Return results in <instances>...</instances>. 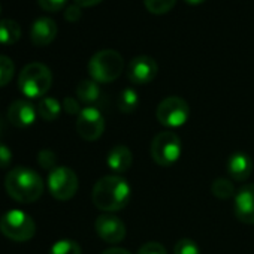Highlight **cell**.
Returning <instances> with one entry per match:
<instances>
[{
    "label": "cell",
    "mask_w": 254,
    "mask_h": 254,
    "mask_svg": "<svg viewBox=\"0 0 254 254\" xmlns=\"http://www.w3.org/2000/svg\"><path fill=\"white\" fill-rule=\"evenodd\" d=\"M187 3H190V5H200V3H203L205 0H186Z\"/></svg>",
    "instance_id": "836d02e7"
},
{
    "label": "cell",
    "mask_w": 254,
    "mask_h": 254,
    "mask_svg": "<svg viewBox=\"0 0 254 254\" xmlns=\"http://www.w3.org/2000/svg\"><path fill=\"white\" fill-rule=\"evenodd\" d=\"M38 117V109L29 100L18 99L12 102L8 109V120L15 127H29L35 123Z\"/></svg>",
    "instance_id": "4fadbf2b"
},
{
    "label": "cell",
    "mask_w": 254,
    "mask_h": 254,
    "mask_svg": "<svg viewBox=\"0 0 254 254\" xmlns=\"http://www.w3.org/2000/svg\"><path fill=\"white\" fill-rule=\"evenodd\" d=\"M48 190L57 200H69L78 191V177L66 166H57L48 175Z\"/></svg>",
    "instance_id": "ba28073f"
},
{
    "label": "cell",
    "mask_w": 254,
    "mask_h": 254,
    "mask_svg": "<svg viewBox=\"0 0 254 254\" xmlns=\"http://www.w3.org/2000/svg\"><path fill=\"white\" fill-rule=\"evenodd\" d=\"M38 163L45 171H53L57 168V156L51 150H41L38 154Z\"/></svg>",
    "instance_id": "d4e9b609"
},
{
    "label": "cell",
    "mask_w": 254,
    "mask_h": 254,
    "mask_svg": "<svg viewBox=\"0 0 254 254\" xmlns=\"http://www.w3.org/2000/svg\"><path fill=\"white\" fill-rule=\"evenodd\" d=\"M57 36V24L48 17H41L35 20L30 27V39L36 47L50 45Z\"/></svg>",
    "instance_id": "5bb4252c"
},
{
    "label": "cell",
    "mask_w": 254,
    "mask_h": 254,
    "mask_svg": "<svg viewBox=\"0 0 254 254\" xmlns=\"http://www.w3.org/2000/svg\"><path fill=\"white\" fill-rule=\"evenodd\" d=\"M106 165L115 175L124 174L133 165V154L126 145H114L106 156Z\"/></svg>",
    "instance_id": "9a60e30c"
},
{
    "label": "cell",
    "mask_w": 254,
    "mask_h": 254,
    "mask_svg": "<svg viewBox=\"0 0 254 254\" xmlns=\"http://www.w3.org/2000/svg\"><path fill=\"white\" fill-rule=\"evenodd\" d=\"M0 232L15 242H26L36 233L35 220L21 209H11L0 218Z\"/></svg>",
    "instance_id": "5b68a950"
},
{
    "label": "cell",
    "mask_w": 254,
    "mask_h": 254,
    "mask_svg": "<svg viewBox=\"0 0 254 254\" xmlns=\"http://www.w3.org/2000/svg\"><path fill=\"white\" fill-rule=\"evenodd\" d=\"M50 254H82V253L78 242L72 239H60L51 247Z\"/></svg>",
    "instance_id": "7402d4cb"
},
{
    "label": "cell",
    "mask_w": 254,
    "mask_h": 254,
    "mask_svg": "<svg viewBox=\"0 0 254 254\" xmlns=\"http://www.w3.org/2000/svg\"><path fill=\"white\" fill-rule=\"evenodd\" d=\"M75 5L81 6V8H88V6H94L97 3H100L102 0H73Z\"/></svg>",
    "instance_id": "1f68e13d"
},
{
    "label": "cell",
    "mask_w": 254,
    "mask_h": 254,
    "mask_svg": "<svg viewBox=\"0 0 254 254\" xmlns=\"http://www.w3.org/2000/svg\"><path fill=\"white\" fill-rule=\"evenodd\" d=\"M102 254H132V253H130V251H127L126 248L112 247V248H108V250H105Z\"/></svg>",
    "instance_id": "d6a6232c"
},
{
    "label": "cell",
    "mask_w": 254,
    "mask_h": 254,
    "mask_svg": "<svg viewBox=\"0 0 254 254\" xmlns=\"http://www.w3.org/2000/svg\"><path fill=\"white\" fill-rule=\"evenodd\" d=\"M211 191H212V194L217 199H221V200L235 197V194H236L233 183L229 181L227 178H217V180H214V183L211 184Z\"/></svg>",
    "instance_id": "44dd1931"
},
{
    "label": "cell",
    "mask_w": 254,
    "mask_h": 254,
    "mask_svg": "<svg viewBox=\"0 0 254 254\" xmlns=\"http://www.w3.org/2000/svg\"><path fill=\"white\" fill-rule=\"evenodd\" d=\"M156 117L162 126L175 129V127H181L189 121L190 106L183 97L169 96L159 103L156 109Z\"/></svg>",
    "instance_id": "52a82bcc"
},
{
    "label": "cell",
    "mask_w": 254,
    "mask_h": 254,
    "mask_svg": "<svg viewBox=\"0 0 254 254\" xmlns=\"http://www.w3.org/2000/svg\"><path fill=\"white\" fill-rule=\"evenodd\" d=\"M12 162V151L8 145L0 142V169H6Z\"/></svg>",
    "instance_id": "f546056e"
},
{
    "label": "cell",
    "mask_w": 254,
    "mask_h": 254,
    "mask_svg": "<svg viewBox=\"0 0 254 254\" xmlns=\"http://www.w3.org/2000/svg\"><path fill=\"white\" fill-rule=\"evenodd\" d=\"M76 97L84 103H94L100 97V88L93 79H82L76 87Z\"/></svg>",
    "instance_id": "d6986e66"
},
{
    "label": "cell",
    "mask_w": 254,
    "mask_h": 254,
    "mask_svg": "<svg viewBox=\"0 0 254 254\" xmlns=\"http://www.w3.org/2000/svg\"><path fill=\"white\" fill-rule=\"evenodd\" d=\"M21 38V26L15 20H0V44L14 45Z\"/></svg>",
    "instance_id": "e0dca14e"
},
{
    "label": "cell",
    "mask_w": 254,
    "mask_h": 254,
    "mask_svg": "<svg viewBox=\"0 0 254 254\" xmlns=\"http://www.w3.org/2000/svg\"><path fill=\"white\" fill-rule=\"evenodd\" d=\"M2 133H3V121L0 118V136H2Z\"/></svg>",
    "instance_id": "e575fe53"
},
{
    "label": "cell",
    "mask_w": 254,
    "mask_h": 254,
    "mask_svg": "<svg viewBox=\"0 0 254 254\" xmlns=\"http://www.w3.org/2000/svg\"><path fill=\"white\" fill-rule=\"evenodd\" d=\"M177 3V0H144L145 8L156 15H163L169 12Z\"/></svg>",
    "instance_id": "603a6c76"
},
{
    "label": "cell",
    "mask_w": 254,
    "mask_h": 254,
    "mask_svg": "<svg viewBox=\"0 0 254 254\" xmlns=\"http://www.w3.org/2000/svg\"><path fill=\"white\" fill-rule=\"evenodd\" d=\"M174 254H200V250L193 239L183 238L175 244Z\"/></svg>",
    "instance_id": "484cf974"
},
{
    "label": "cell",
    "mask_w": 254,
    "mask_h": 254,
    "mask_svg": "<svg viewBox=\"0 0 254 254\" xmlns=\"http://www.w3.org/2000/svg\"><path fill=\"white\" fill-rule=\"evenodd\" d=\"M64 18L69 21V23H75L81 18V6L78 5H70L66 8L64 11Z\"/></svg>",
    "instance_id": "4dcf8cb0"
},
{
    "label": "cell",
    "mask_w": 254,
    "mask_h": 254,
    "mask_svg": "<svg viewBox=\"0 0 254 254\" xmlns=\"http://www.w3.org/2000/svg\"><path fill=\"white\" fill-rule=\"evenodd\" d=\"M36 109H38V115H39L42 120H45V121H54V120L59 118V115H60L63 106H62V103H60L57 99H54V97H42V99L39 100Z\"/></svg>",
    "instance_id": "ac0fdd59"
},
{
    "label": "cell",
    "mask_w": 254,
    "mask_h": 254,
    "mask_svg": "<svg viewBox=\"0 0 254 254\" xmlns=\"http://www.w3.org/2000/svg\"><path fill=\"white\" fill-rule=\"evenodd\" d=\"M63 109L69 114V115H79V112L82 111L81 105H79V100L75 99V97H64L63 103H62Z\"/></svg>",
    "instance_id": "f1b7e54d"
},
{
    "label": "cell",
    "mask_w": 254,
    "mask_h": 254,
    "mask_svg": "<svg viewBox=\"0 0 254 254\" xmlns=\"http://www.w3.org/2000/svg\"><path fill=\"white\" fill-rule=\"evenodd\" d=\"M5 190L17 202L30 203L38 200L44 193V181L38 172L30 168L18 166L5 177Z\"/></svg>",
    "instance_id": "7a4b0ae2"
},
{
    "label": "cell",
    "mask_w": 254,
    "mask_h": 254,
    "mask_svg": "<svg viewBox=\"0 0 254 254\" xmlns=\"http://www.w3.org/2000/svg\"><path fill=\"white\" fill-rule=\"evenodd\" d=\"M132 197V189L121 175H106L100 178L91 193L93 203L103 212H117L127 206Z\"/></svg>",
    "instance_id": "6da1fadb"
},
{
    "label": "cell",
    "mask_w": 254,
    "mask_h": 254,
    "mask_svg": "<svg viewBox=\"0 0 254 254\" xmlns=\"http://www.w3.org/2000/svg\"><path fill=\"white\" fill-rule=\"evenodd\" d=\"M0 11H2V9H0Z\"/></svg>",
    "instance_id": "d590c367"
},
{
    "label": "cell",
    "mask_w": 254,
    "mask_h": 254,
    "mask_svg": "<svg viewBox=\"0 0 254 254\" xmlns=\"http://www.w3.org/2000/svg\"><path fill=\"white\" fill-rule=\"evenodd\" d=\"M66 2L67 0H38L39 6L48 12H57V11L63 9L66 6Z\"/></svg>",
    "instance_id": "4316f807"
},
{
    "label": "cell",
    "mask_w": 254,
    "mask_h": 254,
    "mask_svg": "<svg viewBox=\"0 0 254 254\" xmlns=\"http://www.w3.org/2000/svg\"><path fill=\"white\" fill-rule=\"evenodd\" d=\"M157 72H159V66L153 57L138 56L130 62L129 70H127V76H129V79L133 84L144 85V84L151 82L157 76Z\"/></svg>",
    "instance_id": "8fae6325"
},
{
    "label": "cell",
    "mask_w": 254,
    "mask_h": 254,
    "mask_svg": "<svg viewBox=\"0 0 254 254\" xmlns=\"http://www.w3.org/2000/svg\"><path fill=\"white\" fill-rule=\"evenodd\" d=\"M235 215L244 224H254V184H244L235 194Z\"/></svg>",
    "instance_id": "7c38bea8"
},
{
    "label": "cell",
    "mask_w": 254,
    "mask_h": 254,
    "mask_svg": "<svg viewBox=\"0 0 254 254\" xmlns=\"http://www.w3.org/2000/svg\"><path fill=\"white\" fill-rule=\"evenodd\" d=\"M124 69V60L115 50H102L88 62V73L97 84L115 81Z\"/></svg>",
    "instance_id": "3957f363"
},
{
    "label": "cell",
    "mask_w": 254,
    "mask_h": 254,
    "mask_svg": "<svg viewBox=\"0 0 254 254\" xmlns=\"http://www.w3.org/2000/svg\"><path fill=\"white\" fill-rule=\"evenodd\" d=\"M139 105V96L133 88H124L118 96V109L123 114H132Z\"/></svg>",
    "instance_id": "ffe728a7"
},
{
    "label": "cell",
    "mask_w": 254,
    "mask_h": 254,
    "mask_svg": "<svg viewBox=\"0 0 254 254\" xmlns=\"http://www.w3.org/2000/svg\"><path fill=\"white\" fill-rule=\"evenodd\" d=\"M253 160L245 153H233L226 163L227 174L235 181H245L253 172Z\"/></svg>",
    "instance_id": "2e32d148"
},
{
    "label": "cell",
    "mask_w": 254,
    "mask_h": 254,
    "mask_svg": "<svg viewBox=\"0 0 254 254\" xmlns=\"http://www.w3.org/2000/svg\"><path fill=\"white\" fill-rule=\"evenodd\" d=\"M151 157L153 160L163 168L172 166L178 162L183 153V144L177 133L171 130L160 132L154 136L151 142Z\"/></svg>",
    "instance_id": "8992f818"
},
{
    "label": "cell",
    "mask_w": 254,
    "mask_h": 254,
    "mask_svg": "<svg viewBox=\"0 0 254 254\" xmlns=\"http://www.w3.org/2000/svg\"><path fill=\"white\" fill-rule=\"evenodd\" d=\"M51 84L53 73L48 66L42 63H30L24 66L18 78V88L29 99L45 96V93L51 88Z\"/></svg>",
    "instance_id": "277c9868"
},
{
    "label": "cell",
    "mask_w": 254,
    "mask_h": 254,
    "mask_svg": "<svg viewBox=\"0 0 254 254\" xmlns=\"http://www.w3.org/2000/svg\"><path fill=\"white\" fill-rule=\"evenodd\" d=\"M138 254H168V251H166V248L160 242H154L153 241V242L144 244L139 248Z\"/></svg>",
    "instance_id": "83f0119b"
},
{
    "label": "cell",
    "mask_w": 254,
    "mask_h": 254,
    "mask_svg": "<svg viewBox=\"0 0 254 254\" xmlns=\"http://www.w3.org/2000/svg\"><path fill=\"white\" fill-rule=\"evenodd\" d=\"M76 132L84 141H97L105 132V118L102 112L94 106L82 108L76 118Z\"/></svg>",
    "instance_id": "9c48e42d"
},
{
    "label": "cell",
    "mask_w": 254,
    "mask_h": 254,
    "mask_svg": "<svg viewBox=\"0 0 254 254\" xmlns=\"http://www.w3.org/2000/svg\"><path fill=\"white\" fill-rule=\"evenodd\" d=\"M14 72H15L14 62L6 56H0V87H5L6 84L11 82Z\"/></svg>",
    "instance_id": "cb8c5ba5"
},
{
    "label": "cell",
    "mask_w": 254,
    "mask_h": 254,
    "mask_svg": "<svg viewBox=\"0 0 254 254\" xmlns=\"http://www.w3.org/2000/svg\"><path fill=\"white\" fill-rule=\"evenodd\" d=\"M94 229L99 238L108 244H118L126 238L124 221L112 214L99 215L94 221Z\"/></svg>",
    "instance_id": "30bf717a"
}]
</instances>
